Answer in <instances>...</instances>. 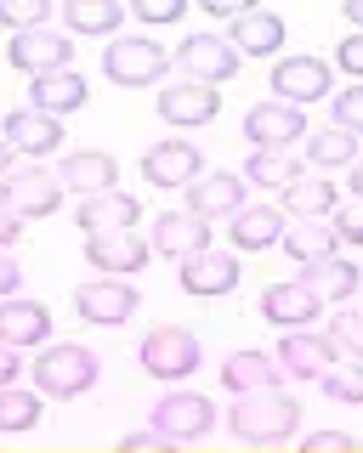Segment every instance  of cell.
Instances as JSON below:
<instances>
[{"mask_svg": "<svg viewBox=\"0 0 363 453\" xmlns=\"http://www.w3.org/2000/svg\"><path fill=\"white\" fill-rule=\"evenodd\" d=\"M296 425H301V403L284 391H250L228 414V431L244 436V442H284V436H296Z\"/></svg>", "mask_w": 363, "mask_h": 453, "instance_id": "obj_1", "label": "cell"}, {"mask_svg": "<svg viewBox=\"0 0 363 453\" xmlns=\"http://www.w3.org/2000/svg\"><path fill=\"white\" fill-rule=\"evenodd\" d=\"M29 368H35L40 396H80V391L97 386L103 357H97V351H86V346H46Z\"/></svg>", "mask_w": 363, "mask_h": 453, "instance_id": "obj_2", "label": "cell"}, {"mask_svg": "<svg viewBox=\"0 0 363 453\" xmlns=\"http://www.w3.org/2000/svg\"><path fill=\"white\" fill-rule=\"evenodd\" d=\"M165 68H171V51L148 35H125L103 51V74L114 85H153V80H165Z\"/></svg>", "mask_w": 363, "mask_h": 453, "instance_id": "obj_3", "label": "cell"}, {"mask_svg": "<svg viewBox=\"0 0 363 453\" xmlns=\"http://www.w3.org/2000/svg\"><path fill=\"white\" fill-rule=\"evenodd\" d=\"M211 425H216V408L199 391H165L153 403V431L165 442H199V436H211Z\"/></svg>", "mask_w": 363, "mask_h": 453, "instance_id": "obj_4", "label": "cell"}, {"mask_svg": "<svg viewBox=\"0 0 363 453\" xmlns=\"http://www.w3.org/2000/svg\"><path fill=\"white\" fill-rule=\"evenodd\" d=\"M63 193H68L63 176L46 170V165H23V170H12V176L0 181V198H6L23 221H29V216H51V210L63 204Z\"/></svg>", "mask_w": 363, "mask_h": 453, "instance_id": "obj_5", "label": "cell"}, {"mask_svg": "<svg viewBox=\"0 0 363 453\" xmlns=\"http://www.w3.org/2000/svg\"><path fill=\"white\" fill-rule=\"evenodd\" d=\"M143 368L153 380H188L199 368V340H193L182 323H165L143 340Z\"/></svg>", "mask_w": 363, "mask_h": 453, "instance_id": "obj_6", "label": "cell"}, {"mask_svg": "<svg viewBox=\"0 0 363 453\" xmlns=\"http://www.w3.org/2000/svg\"><path fill=\"white\" fill-rule=\"evenodd\" d=\"M74 311L86 323H103V329H120V323L136 318V289L125 278H91L74 289Z\"/></svg>", "mask_w": 363, "mask_h": 453, "instance_id": "obj_7", "label": "cell"}, {"mask_svg": "<svg viewBox=\"0 0 363 453\" xmlns=\"http://www.w3.org/2000/svg\"><path fill=\"white\" fill-rule=\"evenodd\" d=\"M244 136L256 142V153H284L296 136H306V113L278 103V96H267V103H256L244 113Z\"/></svg>", "mask_w": 363, "mask_h": 453, "instance_id": "obj_8", "label": "cell"}, {"mask_svg": "<svg viewBox=\"0 0 363 453\" xmlns=\"http://www.w3.org/2000/svg\"><path fill=\"white\" fill-rule=\"evenodd\" d=\"M143 176L153 181V188H188V181L205 176V159H199V148H193V142L165 136V142H153V148H148Z\"/></svg>", "mask_w": 363, "mask_h": 453, "instance_id": "obj_9", "label": "cell"}, {"mask_svg": "<svg viewBox=\"0 0 363 453\" xmlns=\"http://www.w3.org/2000/svg\"><path fill=\"white\" fill-rule=\"evenodd\" d=\"M6 57H12V68H23L29 80H40V74H63L74 46H68L58 28H29V35H18L6 46Z\"/></svg>", "mask_w": 363, "mask_h": 453, "instance_id": "obj_10", "label": "cell"}, {"mask_svg": "<svg viewBox=\"0 0 363 453\" xmlns=\"http://www.w3.org/2000/svg\"><path fill=\"white\" fill-rule=\"evenodd\" d=\"M335 357H341V346H335L329 334H313V329H290L284 346H278V368L296 380H324Z\"/></svg>", "mask_w": 363, "mask_h": 453, "instance_id": "obj_11", "label": "cell"}, {"mask_svg": "<svg viewBox=\"0 0 363 453\" xmlns=\"http://www.w3.org/2000/svg\"><path fill=\"white\" fill-rule=\"evenodd\" d=\"M176 63H182V74H188V80L216 85V80H233V74H239V63H244V57L233 51L228 40H216V35H193V40H182Z\"/></svg>", "mask_w": 363, "mask_h": 453, "instance_id": "obj_12", "label": "cell"}, {"mask_svg": "<svg viewBox=\"0 0 363 453\" xmlns=\"http://www.w3.org/2000/svg\"><path fill=\"white\" fill-rule=\"evenodd\" d=\"M324 91H329V63L324 57H284V63L273 68V96L290 103V108L318 103Z\"/></svg>", "mask_w": 363, "mask_h": 453, "instance_id": "obj_13", "label": "cell"}, {"mask_svg": "<svg viewBox=\"0 0 363 453\" xmlns=\"http://www.w3.org/2000/svg\"><path fill=\"white\" fill-rule=\"evenodd\" d=\"M6 148L12 153H29V159H51V153L63 148V125L51 119V113H40V108H18V113H6Z\"/></svg>", "mask_w": 363, "mask_h": 453, "instance_id": "obj_14", "label": "cell"}, {"mask_svg": "<svg viewBox=\"0 0 363 453\" xmlns=\"http://www.w3.org/2000/svg\"><path fill=\"white\" fill-rule=\"evenodd\" d=\"M239 261H233L228 250H199V255H188L182 261V273H176V283L188 295H233L239 289Z\"/></svg>", "mask_w": 363, "mask_h": 453, "instance_id": "obj_15", "label": "cell"}, {"mask_svg": "<svg viewBox=\"0 0 363 453\" xmlns=\"http://www.w3.org/2000/svg\"><path fill=\"white\" fill-rule=\"evenodd\" d=\"M318 306H324V301H318L301 278L267 283V289H261V318L278 323V329H306V323H318Z\"/></svg>", "mask_w": 363, "mask_h": 453, "instance_id": "obj_16", "label": "cell"}, {"mask_svg": "<svg viewBox=\"0 0 363 453\" xmlns=\"http://www.w3.org/2000/svg\"><path fill=\"white\" fill-rule=\"evenodd\" d=\"M216 113H221V96H216V85L176 80L171 91H159V119H165V125H211Z\"/></svg>", "mask_w": 363, "mask_h": 453, "instance_id": "obj_17", "label": "cell"}, {"mask_svg": "<svg viewBox=\"0 0 363 453\" xmlns=\"http://www.w3.org/2000/svg\"><path fill=\"white\" fill-rule=\"evenodd\" d=\"M244 188L250 181L244 176H233V170H211V176H199V181H188V210L193 216H239L244 210Z\"/></svg>", "mask_w": 363, "mask_h": 453, "instance_id": "obj_18", "label": "cell"}, {"mask_svg": "<svg viewBox=\"0 0 363 453\" xmlns=\"http://www.w3.org/2000/svg\"><path fill=\"white\" fill-rule=\"evenodd\" d=\"M153 250L188 261V255L211 250V226H205V216H193V210H165V216L153 221Z\"/></svg>", "mask_w": 363, "mask_h": 453, "instance_id": "obj_19", "label": "cell"}, {"mask_svg": "<svg viewBox=\"0 0 363 453\" xmlns=\"http://www.w3.org/2000/svg\"><path fill=\"white\" fill-rule=\"evenodd\" d=\"M51 340V311L40 301H0V346L23 351V346H46Z\"/></svg>", "mask_w": 363, "mask_h": 453, "instance_id": "obj_20", "label": "cell"}, {"mask_svg": "<svg viewBox=\"0 0 363 453\" xmlns=\"http://www.w3.org/2000/svg\"><path fill=\"white\" fill-rule=\"evenodd\" d=\"M136 221H143V210H136L131 193H97L80 204V226H86V238H103V233H136Z\"/></svg>", "mask_w": 363, "mask_h": 453, "instance_id": "obj_21", "label": "cell"}, {"mask_svg": "<svg viewBox=\"0 0 363 453\" xmlns=\"http://www.w3.org/2000/svg\"><path fill=\"white\" fill-rule=\"evenodd\" d=\"M86 261L108 278H125V273H143L148 244L136 233H103V238H86Z\"/></svg>", "mask_w": 363, "mask_h": 453, "instance_id": "obj_22", "label": "cell"}, {"mask_svg": "<svg viewBox=\"0 0 363 453\" xmlns=\"http://www.w3.org/2000/svg\"><path fill=\"white\" fill-rule=\"evenodd\" d=\"M284 233H290V221H284V210H273V204H244L228 226V238L239 250H273V244H284Z\"/></svg>", "mask_w": 363, "mask_h": 453, "instance_id": "obj_23", "label": "cell"}, {"mask_svg": "<svg viewBox=\"0 0 363 453\" xmlns=\"http://www.w3.org/2000/svg\"><path fill=\"white\" fill-rule=\"evenodd\" d=\"M278 357L273 351H233L228 363H221V386L228 391H239V396H250V391H278Z\"/></svg>", "mask_w": 363, "mask_h": 453, "instance_id": "obj_24", "label": "cell"}, {"mask_svg": "<svg viewBox=\"0 0 363 453\" xmlns=\"http://www.w3.org/2000/svg\"><path fill=\"white\" fill-rule=\"evenodd\" d=\"M86 91L91 85L74 74V68H63V74H40V80H29V108H40V113H74V108H86Z\"/></svg>", "mask_w": 363, "mask_h": 453, "instance_id": "obj_25", "label": "cell"}, {"mask_svg": "<svg viewBox=\"0 0 363 453\" xmlns=\"http://www.w3.org/2000/svg\"><path fill=\"white\" fill-rule=\"evenodd\" d=\"M335 181H324V170H301L296 181L284 188V210L301 221H318V216H335Z\"/></svg>", "mask_w": 363, "mask_h": 453, "instance_id": "obj_26", "label": "cell"}, {"mask_svg": "<svg viewBox=\"0 0 363 453\" xmlns=\"http://www.w3.org/2000/svg\"><path fill=\"white\" fill-rule=\"evenodd\" d=\"M58 176H63V188H74L80 198H97V193H114L120 165L108 159V153H68Z\"/></svg>", "mask_w": 363, "mask_h": 453, "instance_id": "obj_27", "label": "cell"}, {"mask_svg": "<svg viewBox=\"0 0 363 453\" xmlns=\"http://www.w3.org/2000/svg\"><path fill=\"white\" fill-rule=\"evenodd\" d=\"M278 46H284V23L273 18V12H239L233 18V51L239 57H273Z\"/></svg>", "mask_w": 363, "mask_h": 453, "instance_id": "obj_28", "label": "cell"}, {"mask_svg": "<svg viewBox=\"0 0 363 453\" xmlns=\"http://www.w3.org/2000/svg\"><path fill=\"white\" fill-rule=\"evenodd\" d=\"M306 289H313L318 295V301H346V295H352L358 289V266L352 261H341V255H329V261H318V266H306Z\"/></svg>", "mask_w": 363, "mask_h": 453, "instance_id": "obj_29", "label": "cell"}, {"mask_svg": "<svg viewBox=\"0 0 363 453\" xmlns=\"http://www.w3.org/2000/svg\"><path fill=\"white\" fill-rule=\"evenodd\" d=\"M335 226H324V221H301V226H290L284 233V250H290V261H301V266H318V261H329L335 255Z\"/></svg>", "mask_w": 363, "mask_h": 453, "instance_id": "obj_30", "label": "cell"}, {"mask_svg": "<svg viewBox=\"0 0 363 453\" xmlns=\"http://www.w3.org/2000/svg\"><path fill=\"white\" fill-rule=\"evenodd\" d=\"M63 18L74 35H114V28L125 23V6L120 0H68Z\"/></svg>", "mask_w": 363, "mask_h": 453, "instance_id": "obj_31", "label": "cell"}, {"mask_svg": "<svg viewBox=\"0 0 363 453\" xmlns=\"http://www.w3.org/2000/svg\"><path fill=\"white\" fill-rule=\"evenodd\" d=\"M306 159H313V170H324V165H358V136L341 131V125H329V131H306Z\"/></svg>", "mask_w": 363, "mask_h": 453, "instance_id": "obj_32", "label": "cell"}, {"mask_svg": "<svg viewBox=\"0 0 363 453\" xmlns=\"http://www.w3.org/2000/svg\"><path fill=\"white\" fill-rule=\"evenodd\" d=\"M296 176H301V165L290 159V153H250V165H244V181H250V188H267V193L273 188L284 193Z\"/></svg>", "mask_w": 363, "mask_h": 453, "instance_id": "obj_33", "label": "cell"}, {"mask_svg": "<svg viewBox=\"0 0 363 453\" xmlns=\"http://www.w3.org/2000/svg\"><path fill=\"white\" fill-rule=\"evenodd\" d=\"M35 425H40V396L35 391H18V386L0 391V436L35 431Z\"/></svg>", "mask_w": 363, "mask_h": 453, "instance_id": "obj_34", "label": "cell"}, {"mask_svg": "<svg viewBox=\"0 0 363 453\" xmlns=\"http://www.w3.org/2000/svg\"><path fill=\"white\" fill-rule=\"evenodd\" d=\"M51 6L46 0H0V28H12V35H29V28H46Z\"/></svg>", "mask_w": 363, "mask_h": 453, "instance_id": "obj_35", "label": "cell"}, {"mask_svg": "<svg viewBox=\"0 0 363 453\" xmlns=\"http://www.w3.org/2000/svg\"><path fill=\"white\" fill-rule=\"evenodd\" d=\"M318 386H324L335 403H363V363H335Z\"/></svg>", "mask_w": 363, "mask_h": 453, "instance_id": "obj_36", "label": "cell"}, {"mask_svg": "<svg viewBox=\"0 0 363 453\" xmlns=\"http://www.w3.org/2000/svg\"><path fill=\"white\" fill-rule=\"evenodd\" d=\"M329 340L363 363V311H335V318H329Z\"/></svg>", "mask_w": 363, "mask_h": 453, "instance_id": "obj_37", "label": "cell"}, {"mask_svg": "<svg viewBox=\"0 0 363 453\" xmlns=\"http://www.w3.org/2000/svg\"><path fill=\"white\" fill-rule=\"evenodd\" d=\"M335 238L341 244H363V198H352V204H335Z\"/></svg>", "mask_w": 363, "mask_h": 453, "instance_id": "obj_38", "label": "cell"}, {"mask_svg": "<svg viewBox=\"0 0 363 453\" xmlns=\"http://www.w3.org/2000/svg\"><path fill=\"white\" fill-rule=\"evenodd\" d=\"M335 125H341V131H363V85H352V91H341L335 96Z\"/></svg>", "mask_w": 363, "mask_h": 453, "instance_id": "obj_39", "label": "cell"}, {"mask_svg": "<svg viewBox=\"0 0 363 453\" xmlns=\"http://www.w3.org/2000/svg\"><path fill=\"white\" fill-rule=\"evenodd\" d=\"M301 453H363V448H358L346 431H313V436L301 442Z\"/></svg>", "mask_w": 363, "mask_h": 453, "instance_id": "obj_40", "label": "cell"}, {"mask_svg": "<svg viewBox=\"0 0 363 453\" xmlns=\"http://www.w3.org/2000/svg\"><path fill=\"white\" fill-rule=\"evenodd\" d=\"M136 18H143V23H176L182 0H136Z\"/></svg>", "mask_w": 363, "mask_h": 453, "instance_id": "obj_41", "label": "cell"}, {"mask_svg": "<svg viewBox=\"0 0 363 453\" xmlns=\"http://www.w3.org/2000/svg\"><path fill=\"white\" fill-rule=\"evenodd\" d=\"M171 448H176V442H165L159 431H131V436L120 442V453H171Z\"/></svg>", "mask_w": 363, "mask_h": 453, "instance_id": "obj_42", "label": "cell"}, {"mask_svg": "<svg viewBox=\"0 0 363 453\" xmlns=\"http://www.w3.org/2000/svg\"><path fill=\"white\" fill-rule=\"evenodd\" d=\"M335 57H341V68H346V74H352V80L363 85V35H346Z\"/></svg>", "mask_w": 363, "mask_h": 453, "instance_id": "obj_43", "label": "cell"}, {"mask_svg": "<svg viewBox=\"0 0 363 453\" xmlns=\"http://www.w3.org/2000/svg\"><path fill=\"white\" fill-rule=\"evenodd\" d=\"M18 283H23V266L0 250V301H12V295H18Z\"/></svg>", "mask_w": 363, "mask_h": 453, "instance_id": "obj_44", "label": "cell"}, {"mask_svg": "<svg viewBox=\"0 0 363 453\" xmlns=\"http://www.w3.org/2000/svg\"><path fill=\"white\" fill-rule=\"evenodd\" d=\"M18 233H23V216H18V210L6 204V198H0V250H6V244H12Z\"/></svg>", "mask_w": 363, "mask_h": 453, "instance_id": "obj_45", "label": "cell"}, {"mask_svg": "<svg viewBox=\"0 0 363 453\" xmlns=\"http://www.w3.org/2000/svg\"><path fill=\"white\" fill-rule=\"evenodd\" d=\"M18 368H23V363H18V351H12V346H0V391H6L12 380H18Z\"/></svg>", "mask_w": 363, "mask_h": 453, "instance_id": "obj_46", "label": "cell"}, {"mask_svg": "<svg viewBox=\"0 0 363 453\" xmlns=\"http://www.w3.org/2000/svg\"><path fill=\"white\" fill-rule=\"evenodd\" d=\"M211 12H216V18H239L244 6H239V0H211Z\"/></svg>", "mask_w": 363, "mask_h": 453, "instance_id": "obj_47", "label": "cell"}, {"mask_svg": "<svg viewBox=\"0 0 363 453\" xmlns=\"http://www.w3.org/2000/svg\"><path fill=\"white\" fill-rule=\"evenodd\" d=\"M12 159H18V153H12V148H6V142H0V181H6V176H12V170H18V165H12Z\"/></svg>", "mask_w": 363, "mask_h": 453, "instance_id": "obj_48", "label": "cell"}, {"mask_svg": "<svg viewBox=\"0 0 363 453\" xmlns=\"http://www.w3.org/2000/svg\"><path fill=\"white\" fill-rule=\"evenodd\" d=\"M346 18L358 23V35H363V0H346Z\"/></svg>", "mask_w": 363, "mask_h": 453, "instance_id": "obj_49", "label": "cell"}, {"mask_svg": "<svg viewBox=\"0 0 363 453\" xmlns=\"http://www.w3.org/2000/svg\"><path fill=\"white\" fill-rule=\"evenodd\" d=\"M352 193H358V198H363V159H358V165H352Z\"/></svg>", "mask_w": 363, "mask_h": 453, "instance_id": "obj_50", "label": "cell"}]
</instances>
